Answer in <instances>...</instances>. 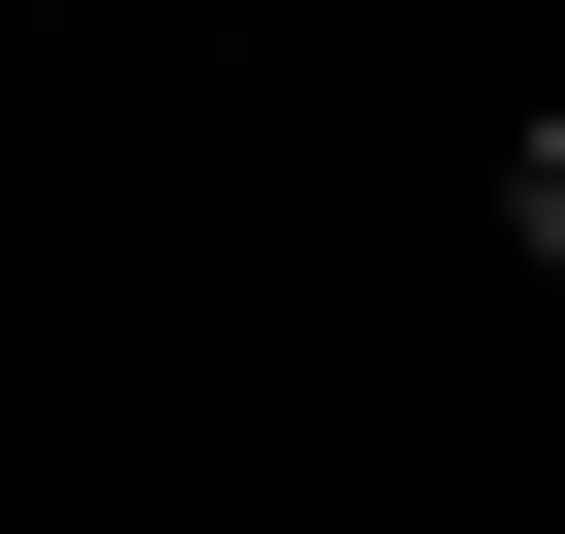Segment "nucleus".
<instances>
[{
    "mask_svg": "<svg viewBox=\"0 0 565 534\" xmlns=\"http://www.w3.org/2000/svg\"><path fill=\"white\" fill-rule=\"evenodd\" d=\"M503 221H534V252H565V126H534V158H503Z\"/></svg>",
    "mask_w": 565,
    "mask_h": 534,
    "instance_id": "nucleus-1",
    "label": "nucleus"
}]
</instances>
